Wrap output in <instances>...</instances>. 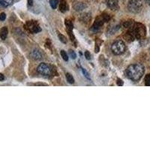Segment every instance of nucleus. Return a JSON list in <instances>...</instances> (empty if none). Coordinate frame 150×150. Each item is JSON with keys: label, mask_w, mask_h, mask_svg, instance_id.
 Masks as SVG:
<instances>
[{"label": "nucleus", "mask_w": 150, "mask_h": 150, "mask_svg": "<svg viewBox=\"0 0 150 150\" xmlns=\"http://www.w3.org/2000/svg\"><path fill=\"white\" fill-rule=\"evenodd\" d=\"M145 68L142 64L131 65L126 69V75L128 78L133 81H138L144 74Z\"/></svg>", "instance_id": "obj_1"}, {"label": "nucleus", "mask_w": 150, "mask_h": 150, "mask_svg": "<svg viewBox=\"0 0 150 150\" xmlns=\"http://www.w3.org/2000/svg\"><path fill=\"white\" fill-rule=\"evenodd\" d=\"M132 33L134 34V38L141 39L146 36V28L141 23H136L131 30Z\"/></svg>", "instance_id": "obj_2"}, {"label": "nucleus", "mask_w": 150, "mask_h": 150, "mask_svg": "<svg viewBox=\"0 0 150 150\" xmlns=\"http://www.w3.org/2000/svg\"><path fill=\"white\" fill-rule=\"evenodd\" d=\"M143 8V2L141 0H130L128 2V8L131 13H139Z\"/></svg>", "instance_id": "obj_3"}, {"label": "nucleus", "mask_w": 150, "mask_h": 150, "mask_svg": "<svg viewBox=\"0 0 150 150\" xmlns=\"http://www.w3.org/2000/svg\"><path fill=\"white\" fill-rule=\"evenodd\" d=\"M111 50L115 55H121L125 50V44L122 41H116L112 44Z\"/></svg>", "instance_id": "obj_4"}, {"label": "nucleus", "mask_w": 150, "mask_h": 150, "mask_svg": "<svg viewBox=\"0 0 150 150\" xmlns=\"http://www.w3.org/2000/svg\"><path fill=\"white\" fill-rule=\"evenodd\" d=\"M110 20V17L108 16V14H102L101 16L98 17L96 20H95V23H94L92 28V30H98L99 27L101 26L105 23L108 22Z\"/></svg>", "instance_id": "obj_5"}, {"label": "nucleus", "mask_w": 150, "mask_h": 150, "mask_svg": "<svg viewBox=\"0 0 150 150\" xmlns=\"http://www.w3.org/2000/svg\"><path fill=\"white\" fill-rule=\"evenodd\" d=\"M26 28L32 33H38L41 32L40 26L35 20H30L26 23Z\"/></svg>", "instance_id": "obj_6"}, {"label": "nucleus", "mask_w": 150, "mask_h": 150, "mask_svg": "<svg viewBox=\"0 0 150 150\" xmlns=\"http://www.w3.org/2000/svg\"><path fill=\"white\" fill-rule=\"evenodd\" d=\"M37 72L43 75H50L52 74V68L49 65L41 63L37 68Z\"/></svg>", "instance_id": "obj_7"}, {"label": "nucleus", "mask_w": 150, "mask_h": 150, "mask_svg": "<svg viewBox=\"0 0 150 150\" xmlns=\"http://www.w3.org/2000/svg\"><path fill=\"white\" fill-rule=\"evenodd\" d=\"M118 3V0H107V5L112 10H116L119 8Z\"/></svg>", "instance_id": "obj_8"}, {"label": "nucleus", "mask_w": 150, "mask_h": 150, "mask_svg": "<svg viewBox=\"0 0 150 150\" xmlns=\"http://www.w3.org/2000/svg\"><path fill=\"white\" fill-rule=\"evenodd\" d=\"M30 55H31L32 58H33L34 59H41L42 58V54L38 50H35L32 51Z\"/></svg>", "instance_id": "obj_9"}, {"label": "nucleus", "mask_w": 150, "mask_h": 150, "mask_svg": "<svg viewBox=\"0 0 150 150\" xmlns=\"http://www.w3.org/2000/svg\"><path fill=\"white\" fill-rule=\"evenodd\" d=\"M68 5L66 3V2L65 0H62L59 3V10H60L61 12L62 13H65L67 10H68Z\"/></svg>", "instance_id": "obj_10"}, {"label": "nucleus", "mask_w": 150, "mask_h": 150, "mask_svg": "<svg viewBox=\"0 0 150 150\" xmlns=\"http://www.w3.org/2000/svg\"><path fill=\"white\" fill-rule=\"evenodd\" d=\"M8 30L7 27H2L1 31H0V37L2 40H5V39L7 38L8 36Z\"/></svg>", "instance_id": "obj_11"}, {"label": "nucleus", "mask_w": 150, "mask_h": 150, "mask_svg": "<svg viewBox=\"0 0 150 150\" xmlns=\"http://www.w3.org/2000/svg\"><path fill=\"white\" fill-rule=\"evenodd\" d=\"M86 8V6L82 2H77L74 5V8L77 11H81V10L84 9Z\"/></svg>", "instance_id": "obj_12"}, {"label": "nucleus", "mask_w": 150, "mask_h": 150, "mask_svg": "<svg viewBox=\"0 0 150 150\" xmlns=\"http://www.w3.org/2000/svg\"><path fill=\"white\" fill-rule=\"evenodd\" d=\"M14 0H0V5L2 7H8L13 3Z\"/></svg>", "instance_id": "obj_13"}, {"label": "nucleus", "mask_w": 150, "mask_h": 150, "mask_svg": "<svg viewBox=\"0 0 150 150\" xmlns=\"http://www.w3.org/2000/svg\"><path fill=\"white\" fill-rule=\"evenodd\" d=\"M59 0H50V5L51 6V8L53 9H56L57 8V6L59 4Z\"/></svg>", "instance_id": "obj_14"}, {"label": "nucleus", "mask_w": 150, "mask_h": 150, "mask_svg": "<svg viewBox=\"0 0 150 150\" xmlns=\"http://www.w3.org/2000/svg\"><path fill=\"white\" fill-rule=\"evenodd\" d=\"M66 79H67V81H68L69 83H74V79L73 76H72L71 74H66Z\"/></svg>", "instance_id": "obj_15"}, {"label": "nucleus", "mask_w": 150, "mask_h": 150, "mask_svg": "<svg viewBox=\"0 0 150 150\" xmlns=\"http://www.w3.org/2000/svg\"><path fill=\"white\" fill-rule=\"evenodd\" d=\"M58 37H59V40H60L62 43H65H65L67 42V40H66L65 37L63 35H62V34H60L59 32H58Z\"/></svg>", "instance_id": "obj_16"}, {"label": "nucleus", "mask_w": 150, "mask_h": 150, "mask_svg": "<svg viewBox=\"0 0 150 150\" xmlns=\"http://www.w3.org/2000/svg\"><path fill=\"white\" fill-rule=\"evenodd\" d=\"M61 56H62V59H64L65 61L68 60V55H67V53H66L65 51H64V50H62V51H61Z\"/></svg>", "instance_id": "obj_17"}, {"label": "nucleus", "mask_w": 150, "mask_h": 150, "mask_svg": "<svg viewBox=\"0 0 150 150\" xmlns=\"http://www.w3.org/2000/svg\"><path fill=\"white\" fill-rule=\"evenodd\" d=\"M69 55H70V57H71V58H72V59H76V57H77L75 52L74 51V50H69Z\"/></svg>", "instance_id": "obj_18"}, {"label": "nucleus", "mask_w": 150, "mask_h": 150, "mask_svg": "<svg viewBox=\"0 0 150 150\" xmlns=\"http://www.w3.org/2000/svg\"><path fill=\"white\" fill-rule=\"evenodd\" d=\"M145 82L147 86H150V74H148L145 79Z\"/></svg>", "instance_id": "obj_19"}, {"label": "nucleus", "mask_w": 150, "mask_h": 150, "mask_svg": "<svg viewBox=\"0 0 150 150\" xmlns=\"http://www.w3.org/2000/svg\"><path fill=\"white\" fill-rule=\"evenodd\" d=\"M6 15L5 13H2L0 14V20H2V21H4V20H6Z\"/></svg>", "instance_id": "obj_20"}, {"label": "nucleus", "mask_w": 150, "mask_h": 150, "mask_svg": "<svg viewBox=\"0 0 150 150\" xmlns=\"http://www.w3.org/2000/svg\"><path fill=\"white\" fill-rule=\"evenodd\" d=\"M85 56H86V59H89H89H91V54H90L89 52L86 51V53H85Z\"/></svg>", "instance_id": "obj_21"}, {"label": "nucleus", "mask_w": 150, "mask_h": 150, "mask_svg": "<svg viewBox=\"0 0 150 150\" xmlns=\"http://www.w3.org/2000/svg\"><path fill=\"white\" fill-rule=\"evenodd\" d=\"M82 72H83V74L85 75V77H86V78L89 79V74L86 72V71L84 69V68H82Z\"/></svg>", "instance_id": "obj_22"}, {"label": "nucleus", "mask_w": 150, "mask_h": 150, "mask_svg": "<svg viewBox=\"0 0 150 150\" xmlns=\"http://www.w3.org/2000/svg\"><path fill=\"white\" fill-rule=\"evenodd\" d=\"M117 85H118V86H123V82H122V81L121 80V79L119 78L117 80Z\"/></svg>", "instance_id": "obj_23"}, {"label": "nucleus", "mask_w": 150, "mask_h": 150, "mask_svg": "<svg viewBox=\"0 0 150 150\" xmlns=\"http://www.w3.org/2000/svg\"><path fill=\"white\" fill-rule=\"evenodd\" d=\"M28 5L30 6H32L33 5V0H28Z\"/></svg>", "instance_id": "obj_24"}, {"label": "nucleus", "mask_w": 150, "mask_h": 150, "mask_svg": "<svg viewBox=\"0 0 150 150\" xmlns=\"http://www.w3.org/2000/svg\"><path fill=\"white\" fill-rule=\"evenodd\" d=\"M5 80V77L2 74H0V81H2Z\"/></svg>", "instance_id": "obj_25"}, {"label": "nucleus", "mask_w": 150, "mask_h": 150, "mask_svg": "<svg viewBox=\"0 0 150 150\" xmlns=\"http://www.w3.org/2000/svg\"><path fill=\"white\" fill-rule=\"evenodd\" d=\"M145 2H147V4H148V5H150V0H144Z\"/></svg>", "instance_id": "obj_26"}]
</instances>
